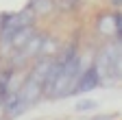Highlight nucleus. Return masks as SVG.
Listing matches in <instances>:
<instances>
[{
    "label": "nucleus",
    "mask_w": 122,
    "mask_h": 120,
    "mask_svg": "<svg viewBox=\"0 0 122 120\" xmlns=\"http://www.w3.org/2000/svg\"><path fill=\"white\" fill-rule=\"evenodd\" d=\"M120 42L118 39H111L107 42L102 50L98 52L96 57V72L100 77V83H113L120 79V70H122V55H120Z\"/></svg>",
    "instance_id": "1"
},
{
    "label": "nucleus",
    "mask_w": 122,
    "mask_h": 120,
    "mask_svg": "<svg viewBox=\"0 0 122 120\" xmlns=\"http://www.w3.org/2000/svg\"><path fill=\"white\" fill-rule=\"evenodd\" d=\"M81 72H83V59H81V55H74L70 61L61 68V72H59L57 81L52 83L48 96H50V98L70 96V92H72V87H74V83H76V79H79Z\"/></svg>",
    "instance_id": "2"
},
{
    "label": "nucleus",
    "mask_w": 122,
    "mask_h": 120,
    "mask_svg": "<svg viewBox=\"0 0 122 120\" xmlns=\"http://www.w3.org/2000/svg\"><path fill=\"white\" fill-rule=\"evenodd\" d=\"M33 24H35V16L28 9H24L20 13H5V16H0V44L7 46V42L11 39L13 33H18L20 28L33 26Z\"/></svg>",
    "instance_id": "3"
},
{
    "label": "nucleus",
    "mask_w": 122,
    "mask_h": 120,
    "mask_svg": "<svg viewBox=\"0 0 122 120\" xmlns=\"http://www.w3.org/2000/svg\"><path fill=\"white\" fill-rule=\"evenodd\" d=\"M98 85H100V77H98L96 68L89 66L87 70H83V72L79 74V79H76L70 96H74V94H87V92H92V89H96Z\"/></svg>",
    "instance_id": "4"
},
{
    "label": "nucleus",
    "mask_w": 122,
    "mask_h": 120,
    "mask_svg": "<svg viewBox=\"0 0 122 120\" xmlns=\"http://www.w3.org/2000/svg\"><path fill=\"white\" fill-rule=\"evenodd\" d=\"M33 16H46L55 9V0H30V5L26 7Z\"/></svg>",
    "instance_id": "5"
},
{
    "label": "nucleus",
    "mask_w": 122,
    "mask_h": 120,
    "mask_svg": "<svg viewBox=\"0 0 122 120\" xmlns=\"http://www.w3.org/2000/svg\"><path fill=\"white\" fill-rule=\"evenodd\" d=\"M96 100H92V98H85L81 103H76V111H92V109H96Z\"/></svg>",
    "instance_id": "6"
},
{
    "label": "nucleus",
    "mask_w": 122,
    "mask_h": 120,
    "mask_svg": "<svg viewBox=\"0 0 122 120\" xmlns=\"http://www.w3.org/2000/svg\"><path fill=\"white\" fill-rule=\"evenodd\" d=\"M120 5H122V0H111V7L113 9H120Z\"/></svg>",
    "instance_id": "7"
},
{
    "label": "nucleus",
    "mask_w": 122,
    "mask_h": 120,
    "mask_svg": "<svg viewBox=\"0 0 122 120\" xmlns=\"http://www.w3.org/2000/svg\"><path fill=\"white\" fill-rule=\"evenodd\" d=\"M96 120H107V118H96Z\"/></svg>",
    "instance_id": "8"
}]
</instances>
